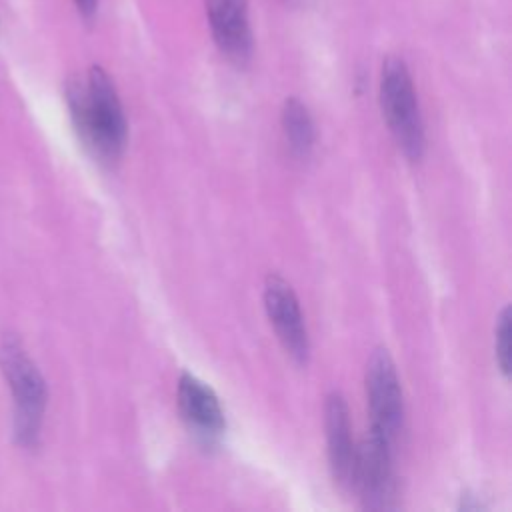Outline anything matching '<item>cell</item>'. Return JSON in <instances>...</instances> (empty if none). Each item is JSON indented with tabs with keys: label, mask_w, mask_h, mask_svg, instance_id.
<instances>
[{
	"label": "cell",
	"mask_w": 512,
	"mask_h": 512,
	"mask_svg": "<svg viewBox=\"0 0 512 512\" xmlns=\"http://www.w3.org/2000/svg\"><path fill=\"white\" fill-rule=\"evenodd\" d=\"M324 428L328 444V462L334 480L340 486H352L356 446L348 418V406L338 392H332L324 404Z\"/></svg>",
	"instance_id": "obj_8"
},
{
	"label": "cell",
	"mask_w": 512,
	"mask_h": 512,
	"mask_svg": "<svg viewBox=\"0 0 512 512\" xmlns=\"http://www.w3.org/2000/svg\"><path fill=\"white\" fill-rule=\"evenodd\" d=\"M510 334H512V326H510V308L506 306L496 322V332H494V350H496V362L500 372L504 374V378L510 376Z\"/></svg>",
	"instance_id": "obj_11"
},
{
	"label": "cell",
	"mask_w": 512,
	"mask_h": 512,
	"mask_svg": "<svg viewBox=\"0 0 512 512\" xmlns=\"http://www.w3.org/2000/svg\"><path fill=\"white\" fill-rule=\"evenodd\" d=\"M0 368L14 396V434L22 446H32L38 440L48 400L46 382L22 344L12 336L0 344Z\"/></svg>",
	"instance_id": "obj_3"
},
{
	"label": "cell",
	"mask_w": 512,
	"mask_h": 512,
	"mask_svg": "<svg viewBox=\"0 0 512 512\" xmlns=\"http://www.w3.org/2000/svg\"><path fill=\"white\" fill-rule=\"evenodd\" d=\"M280 120L290 150L296 156L306 158L314 144V122L304 102H300L298 98H288L282 106Z\"/></svg>",
	"instance_id": "obj_10"
},
{
	"label": "cell",
	"mask_w": 512,
	"mask_h": 512,
	"mask_svg": "<svg viewBox=\"0 0 512 512\" xmlns=\"http://www.w3.org/2000/svg\"><path fill=\"white\" fill-rule=\"evenodd\" d=\"M178 410L186 424L204 438H214L226 428L218 396L196 376L184 372L178 380Z\"/></svg>",
	"instance_id": "obj_9"
},
{
	"label": "cell",
	"mask_w": 512,
	"mask_h": 512,
	"mask_svg": "<svg viewBox=\"0 0 512 512\" xmlns=\"http://www.w3.org/2000/svg\"><path fill=\"white\" fill-rule=\"evenodd\" d=\"M394 442L376 432H368L360 448L352 474V488L358 490L362 506L368 510H388L396 506V472Z\"/></svg>",
	"instance_id": "obj_4"
},
{
	"label": "cell",
	"mask_w": 512,
	"mask_h": 512,
	"mask_svg": "<svg viewBox=\"0 0 512 512\" xmlns=\"http://www.w3.org/2000/svg\"><path fill=\"white\" fill-rule=\"evenodd\" d=\"M264 308L266 314L286 348L296 362H306L310 352L306 322L298 304V298L290 284L280 276H268L264 284Z\"/></svg>",
	"instance_id": "obj_6"
},
{
	"label": "cell",
	"mask_w": 512,
	"mask_h": 512,
	"mask_svg": "<svg viewBox=\"0 0 512 512\" xmlns=\"http://www.w3.org/2000/svg\"><path fill=\"white\" fill-rule=\"evenodd\" d=\"M364 382L370 410V430L394 442L404 424V396L388 350L378 348L370 354Z\"/></svg>",
	"instance_id": "obj_5"
},
{
	"label": "cell",
	"mask_w": 512,
	"mask_h": 512,
	"mask_svg": "<svg viewBox=\"0 0 512 512\" xmlns=\"http://www.w3.org/2000/svg\"><path fill=\"white\" fill-rule=\"evenodd\" d=\"M208 22L220 52L242 64L252 54V32L246 16V2L240 0H208Z\"/></svg>",
	"instance_id": "obj_7"
},
{
	"label": "cell",
	"mask_w": 512,
	"mask_h": 512,
	"mask_svg": "<svg viewBox=\"0 0 512 512\" xmlns=\"http://www.w3.org/2000/svg\"><path fill=\"white\" fill-rule=\"evenodd\" d=\"M380 106L386 124L410 160L424 154V122L408 66L400 58H386L380 72Z\"/></svg>",
	"instance_id": "obj_2"
},
{
	"label": "cell",
	"mask_w": 512,
	"mask_h": 512,
	"mask_svg": "<svg viewBox=\"0 0 512 512\" xmlns=\"http://www.w3.org/2000/svg\"><path fill=\"white\" fill-rule=\"evenodd\" d=\"M72 124L88 148V152L100 162H114L120 158L128 124L122 102L110 76L92 66L86 80H72L66 90Z\"/></svg>",
	"instance_id": "obj_1"
},
{
	"label": "cell",
	"mask_w": 512,
	"mask_h": 512,
	"mask_svg": "<svg viewBox=\"0 0 512 512\" xmlns=\"http://www.w3.org/2000/svg\"><path fill=\"white\" fill-rule=\"evenodd\" d=\"M240 2H246V0H240Z\"/></svg>",
	"instance_id": "obj_13"
},
{
	"label": "cell",
	"mask_w": 512,
	"mask_h": 512,
	"mask_svg": "<svg viewBox=\"0 0 512 512\" xmlns=\"http://www.w3.org/2000/svg\"><path fill=\"white\" fill-rule=\"evenodd\" d=\"M78 12L86 18V20H92L96 10H98V0H74Z\"/></svg>",
	"instance_id": "obj_12"
}]
</instances>
